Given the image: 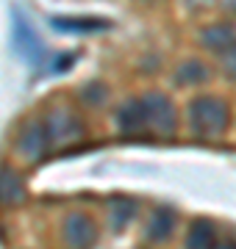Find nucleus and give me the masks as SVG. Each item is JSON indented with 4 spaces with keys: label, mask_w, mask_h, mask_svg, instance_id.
<instances>
[{
    "label": "nucleus",
    "mask_w": 236,
    "mask_h": 249,
    "mask_svg": "<svg viewBox=\"0 0 236 249\" xmlns=\"http://www.w3.org/2000/svg\"><path fill=\"white\" fill-rule=\"evenodd\" d=\"M47 139H53L59 144H73L83 136V122L70 111V108H50L45 119Z\"/></svg>",
    "instance_id": "7ed1b4c3"
},
{
    "label": "nucleus",
    "mask_w": 236,
    "mask_h": 249,
    "mask_svg": "<svg viewBox=\"0 0 236 249\" xmlns=\"http://www.w3.org/2000/svg\"><path fill=\"white\" fill-rule=\"evenodd\" d=\"M117 122H119V127H122L125 133H139V130L145 127V111H142V103H139V100L125 103V106L119 108Z\"/></svg>",
    "instance_id": "9b49d317"
},
{
    "label": "nucleus",
    "mask_w": 236,
    "mask_h": 249,
    "mask_svg": "<svg viewBox=\"0 0 236 249\" xmlns=\"http://www.w3.org/2000/svg\"><path fill=\"white\" fill-rule=\"evenodd\" d=\"M14 47H17L20 58H25L28 64H34L37 67L42 61V55H45V47L39 42L37 31L28 25V19L22 14H14Z\"/></svg>",
    "instance_id": "39448f33"
},
{
    "label": "nucleus",
    "mask_w": 236,
    "mask_h": 249,
    "mask_svg": "<svg viewBox=\"0 0 236 249\" xmlns=\"http://www.w3.org/2000/svg\"><path fill=\"white\" fill-rule=\"evenodd\" d=\"M219 64H222V70H225L228 75L236 80V45L228 47V50H222V55H219Z\"/></svg>",
    "instance_id": "2eb2a0df"
},
{
    "label": "nucleus",
    "mask_w": 236,
    "mask_h": 249,
    "mask_svg": "<svg viewBox=\"0 0 236 249\" xmlns=\"http://www.w3.org/2000/svg\"><path fill=\"white\" fill-rule=\"evenodd\" d=\"M186 247L189 249H214L217 247V227H214V222L197 219V222L192 224V230H189Z\"/></svg>",
    "instance_id": "6e6552de"
},
{
    "label": "nucleus",
    "mask_w": 236,
    "mask_h": 249,
    "mask_svg": "<svg viewBox=\"0 0 236 249\" xmlns=\"http://www.w3.org/2000/svg\"><path fill=\"white\" fill-rule=\"evenodd\" d=\"M47 130H45V122H28L22 130H20V139H17V150L25 160H39L42 155L47 152Z\"/></svg>",
    "instance_id": "423d86ee"
},
{
    "label": "nucleus",
    "mask_w": 236,
    "mask_h": 249,
    "mask_svg": "<svg viewBox=\"0 0 236 249\" xmlns=\"http://www.w3.org/2000/svg\"><path fill=\"white\" fill-rule=\"evenodd\" d=\"M200 39H203V45L211 47V50H228V47L236 45V28L225 25V22H222V25H211L200 34Z\"/></svg>",
    "instance_id": "1a4fd4ad"
},
{
    "label": "nucleus",
    "mask_w": 236,
    "mask_h": 249,
    "mask_svg": "<svg viewBox=\"0 0 236 249\" xmlns=\"http://www.w3.org/2000/svg\"><path fill=\"white\" fill-rule=\"evenodd\" d=\"M25 199V186L14 169L0 172V202L3 205H20Z\"/></svg>",
    "instance_id": "0eeeda50"
},
{
    "label": "nucleus",
    "mask_w": 236,
    "mask_h": 249,
    "mask_svg": "<svg viewBox=\"0 0 236 249\" xmlns=\"http://www.w3.org/2000/svg\"><path fill=\"white\" fill-rule=\"evenodd\" d=\"M139 103H142V111H145V127H153L156 133H161V136L173 133L178 116H175L173 100L167 97V94L150 91V94H145Z\"/></svg>",
    "instance_id": "f03ea898"
},
{
    "label": "nucleus",
    "mask_w": 236,
    "mask_h": 249,
    "mask_svg": "<svg viewBox=\"0 0 236 249\" xmlns=\"http://www.w3.org/2000/svg\"><path fill=\"white\" fill-rule=\"evenodd\" d=\"M56 28H61V31H100V28H106V22H83V19H53Z\"/></svg>",
    "instance_id": "4468645a"
},
{
    "label": "nucleus",
    "mask_w": 236,
    "mask_h": 249,
    "mask_svg": "<svg viewBox=\"0 0 236 249\" xmlns=\"http://www.w3.org/2000/svg\"><path fill=\"white\" fill-rule=\"evenodd\" d=\"M61 235H64L67 249H92V244L98 241V227H95V222L89 216L73 213V216H67Z\"/></svg>",
    "instance_id": "20e7f679"
},
{
    "label": "nucleus",
    "mask_w": 236,
    "mask_h": 249,
    "mask_svg": "<svg viewBox=\"0 0 236 249\" xmlns=\"http://www.w3.org/2000/svg\"><path fill=\"white\" fill-rule=\"evenodd\" d=\"M206 78H209V70L200 61H183L181 67L175 70V80H178L181 86H197V83H203Z\"/></svg>",
    "instance_id": "ddd939ff"
},
{
    "label": "nucleus",
    "mask_w": 236,
    "mask_h": 249,
    "mask_svg": "<svg viewBox=\"0 0 236 249\" xmlns=\"http://www.w3.org/2000/svg\"><path fill=\"white\" fill-rule=\"evenodd\" d=\"M214 249H236V241H225V244H217Z\"/></svg>",
    "instance_id": "dca6fc26"
},
{
    "label": "nucleus",
    "mask_w": 236,
    "mask_h": 249,
    "mask_svg": "<svg viewBox=\"0 0 236 249\" xmlns=\"http://www.w3.org/2000/svg\"><path fill=\"white\" fill-rule=\"evenodd\" d=\"M228 119H231V111H228L225 100L211 97V94H203V97L192 100L189 122H192V130L200 139H217V136H222L228 127Z\"/></svg>",
    "instance_id": "f257e3e1"
},
{
    "label": "nucleus",
    "mask_w": 236,
    "mask_h": 249,
    "mask_svg": "<svg viewBox=\"0 0 236 249\" xmlns=\"http://www.w3.org/2000/svg\"><path fill=\"white\" fill-rule=\"evenodd\" d=\"M134 216H137V202H134V199L117 196V199L109 202V219H111V227H114V230H122Z\"/></svg>",
    "instance_id": "f8f14e48"
},
{
    "label": "nucleus",
    "mask_w": 236,
    "mask_h": 249,
    "mask_svg": "<svg viewBox=\"0 0 236 249\" xmlns=\"http://www.w3.org/2000/svg\"><path fill=\"white\" fill-rule=\"evenodd\" d=\"M175 227V211L173 208H158L147 224V238L150 241H164L170 238V232Z\"/></svg>",
    "instance_id": "9d476101"
}]
</instances>
